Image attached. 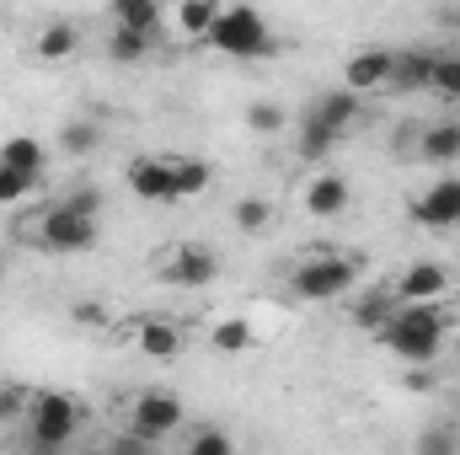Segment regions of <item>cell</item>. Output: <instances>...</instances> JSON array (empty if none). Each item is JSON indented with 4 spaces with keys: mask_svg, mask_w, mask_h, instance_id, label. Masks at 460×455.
I'll list each match as a JSON object with an SVG mask.
<instances>
[{
    "mask_svg": "<svg viewBox=\"0 0 460 455\" xmlns=\"http://www.w3.org/2000/svg\"><path fill=\"white\" fill-rule=\"evenodd\" d=\"M32 407V386L27 380H0V429H22Z\"/></svg>",
    "mask_w": 460,
    "mask_h": 455,
    "instance_id": "7402d4cb",
    "label": "cell"
},
{
    "mask_svg": "<svg viewBox=\"0 0 460 455\" xmlns=\"http://www.w3.org/2000/svg\"><path fill=\"white\" fill-rule=\"evenodd\" d=\"M311 123H322L332 139H343V134H353L358 123H364V97H353L348 86H332V92H322L316 103H311Z\"/></svg>",
    "mask_w": 460,
    "mask_h": 455,
    "instance_id": "30bf717a",
    "label": "cell"
},
{
    "mask_svg": "<svg viewBox=\"0 0 460 455\" xmlns=\"http://www.w3.org/2000/svg\"><path fill=\"white\" fill-rule=\"evenodd\" d=\"M209 343H215V353H246V348L257 343V333H252L246 317H226V322H215Z\"/></svg>",
    "mask_w": 460,
    "mask_h": 455,
    "instance_id": "603a6c76",
    "label": "cell"
},
{
    "mask_svg": "<svg viewBox=\"0 0 460 455\" xmlns=\"http://www.w3.org/2000/svg\"><path fill=\"white\" fill-rule=\"evenodd\" d=\"M348 204H353V188H348L338 172H316V177L305 183V210H311V215L332 220V215H348Z\"/></svg>",
    "mask_w": 460,
    "mask_h": 455,
    "instance_id": "9a60e30c",
    "label": "cell"
},
{
    "mask_svg": "<svg viewBox=\"0 0 460 455\" xmlns=\"http://www.w3.org/2000/svg\"><path fill=\"white\" fill-rule=\"evenodd\" d=\"M0 32H5V11H0Z\"/></svg>",
    "mask_w": 460,
    "mask_h": 455,
    "instance_id": "f35d334b",
    "label": "cell"
},
{
    "mask_svg": "<svg viewBox=\"0 0 460 455\" xmlns=\"http://www.w3.org/2000/svg\"><path fill=\"white\" fill-rule=\"evenodd\" d=\"M123 183L145 204H172V166H166V156H134L123 166Z\"/></svg>",
    "mask_w": 460,
    "mask_h": 455,
    "instance_id": "8fae6325",
    "label": "cell"
},
{
    "mask_svg": "<svg viewBox=\"0 0 460 455\" xmlns=\"http://www.w3.org/2000/svg\"><path fill=\"white\" fill-rule=\"evenodd\" d=\"M32 177H22V172H11V166H0V210H16V204H27L32 199Z\"/></svg>",
    "mask_w": 460,
    "mask_h": 455,
    "instance_id": "1f68e13d",
    "label": "cell"
},
{
    "mask_svg": "<svg viewBox=\"0 0 460 455\" xmlns=\"http://www.w3.org/2000/svg\"><path fill=\"white\" fill-rule=\"evenodd\" d=\"M97 215H102V193H97V188H70V193H59V199L38 215L32 241H38L43 252H54V257L92 252V246L102 241Z\"/></svg>",
    "mask_w": 460,
    "mask_h": 455,
    "instance_id": "6da1fadb",
    "label": "cell"
},
{
    "mask_svg": "<svg viewBox=\"0 0 460 455\" xmlns=\"http://www.w3.org/2000/svg\"><path fill=\"white\" fill-rule=\"evenodd\" d=\"M155 279H161L166 290H209V284L220 279V257H215V246H204V241H177V246L161 257Z\"/></svg>",
    "mask_w": 460,
    "mask_h": 455,
    "instance_id": "8992f818",
    "label": "cell"
},
{
    "mask_svg": "<svg viewBox=\"0 0 460 455\" xmlns=\"http://www.w3.org/2000/svg\"><path fill=\"white\" fill-rule=\"evenodd\" d=\"M70 317H75L81 327H113V311H108L102 300H92V295H86V300H75V306H70Z\"/></svg>",
    "mask_w": 460,
    "mask_h": 455,
    "instance_id": "836d02e7",
    "label": "cell"
},
{
    "mask_svg": "<svg viewBox=\"0 0 460 455\" xmlns=\"http://www.w3.org/2000/svg\"><path fill=\"white\" fill-rule=\"evenodd\" d=\"M0 166H11V172L43 183V172H49V150H43V139H32V134H11V139H0Z\"/></svg>",
    "mask_w": 460,
    "mask_h": 455,
    "instance_id": "2e32d148",
    "label": "cell"
},
{
    "mask_svg": "<svg viewBox=\"0 0 460 455\" xmlns=\"http://www.w3.org/2000/svg\"><path fill=\"white\" fill-rule=\"evenodd\" d=\"M284 123H289V113H284L279 103H252V108H246V129H252V134H279Z\"/></svg>",
    "mask_w": 460,
    "mask_h": 455,
    "instance_id": "d6a6232c",
    "label": "cell"
},
{
    "mask_svg": "<svg viewBox=\"0 0 460 455\" xmlns=\"http://www.w3.org/2000/svg\"><path fill=\"white\" fill-rule=\"evenodd\" d=\"M358 257L353 252H311L295 273H289V295L295 300H343L353 295V284H358Z\"/></svg>",
    "mask_w": 460,
    "mask_h": 455,
    "instance_id": "5b68a950",
    "label": "cell"
},
{
    "mask_svg": "<svg viewBox=\"0 0 460 455\" xmlns=\"http://www.w3.org/2000/svg\"><path fill=\"white\" fill-rule=\"evenodd\" d=\"M182 455H235V440H230L226 429L204 424V429H193V434H188V451H182Z\"/></svg>",
    "mask_w": 460,
    "mask_h": 455,
    "instance_id": "4dcf8cb0",
    "label": "cell"
},
{
    "mask_svg": "<svg viewBox=\"0 0 460 455\" xmlns=\"http://www.w3.org/2000/svg\"><path fill=\"white\" fill-rule=\"evenodd\" d=\"M75 49H81V27H75V22H43V27H38V43H32L38 59L54 65V59H70Z\"/></svg>",
    "mask_w": 460,
    "mask_h": 455,
    "instance_id": "ffe728a7",
    "label": "cell"
},
{
    "mask_svg": "<svg viewBox=\"0 0 460 455\" xmlns=\"http://www.w3.org/2000/svg\"><path fill=\"white\" fill-rule=\"evenodd\" d=\"M380 343H385L391 359H402L412 370H429L445 353V343H450V306L445 300H434V306H402L385 322Z\"/></svg>",
    "mask_w": 460,
    "mask_h": 455,
    "instance_id": "7a4b0ae2",
    "label": "cell"
},
{
    "mask_svg": "<svg viewBox=\"0 0 460 455\" xmlns=\"http://www.w3.org/2000/svg\"><path fill=\"white\" fill-rule=\"evenodd\" d=\"M182 343H188L182 327L166 322V317H139V322H134V348H139L145 359H161V364H166V359L182 353Z\"/></svg>",
    "mask_w": 460,
    "mask_h": 455,
    "instance_id": "4fadbf2b",
    "label": "cell"
},
{
    "mask_svg": "<svg viewBox=\"0 0 460 455\" xmlns=\"http://www.w3.org/2000/svg\"><path fill=\"white\" fill-rule=\"evenodd\" d=\"M396 311H402V300H396L391 290H369V295H358V300H353V311H348V317H353V327H358V333H375V338H380V333H385V322H391Z\"/></svg>",
    "mask_w": 460,
    "mask_h": 455,
    "instance_id": "d6986e66",
    "label": "cell"
},
{
    "mask_svg": "<svg viewBox=\"0 0 460 455\" xmlns=\"http://www.w3.org/2000/svg\"><path fill=\"white\" fill-rule=\"evenodd\" d=\"M429 92L460 103V54L456 49H434V81H429Z\"/></svg>",
    "mask_w": 460,
    "mask_h": 455,
    "instance_id": "484cf974",
    "label": "cell"
},
{
    "mask_svg": "<svg viewBox=\"0 0 460 455\" xmlns=\"http://www.w3.org/2000/svg\"><path fill=\"white\" fill-rule=\"evenodd\" d=\"M343 86L353 97L385 92V86H391V49H364V54H353L343 65Z\"/></svg>",
    "mask_w": 460,
    "mask_h": 455,
    "instance_id": "7c38bea8",
    "label": "cell"
},
{
    "mask_svg": "<svg viewBox=\"0 0 460 455\" xmlns=\"http://www.w3.org/2000/svg\"><path fill=\"white\" fill-rule=\"evenodd\" d=\"M434 81V49H396L391 54V86L385 92H429Z\"/></svg>",
    "mask_w": 460,
    "mask_h": 455,
    "instance_id": "5bb4252c",
    "label": "cell"
},
{
    "mask_svg": "<svg viewBox=\"0 0 460 455\" xmlns=\"http://www.w3.org/2000/svg\"><path fill=\"white\" fill-rule=\"evenodd\" d=\"M215 54H230V59H273L279 54V38L268 27V16L257 5H220L209 38H204Z\"/></svg>",
    "mask_w": 460,
    "mask_h": 455,
    "instance_id": "277c9868",
    "label": "cell"
},
{
    "mask_svg": "<svg viewBox=\"0 0 460 455\" xmlns=\"http://www.w3.org/2000/svg\"><path fill=\"white\" fill-rule=\"evenodd\" d=\"M230 220H235V230L257 236V230H268V226H273V204H268V199H257V193H246V199H235Z\"/></svg>",
    "mask_w": 460,
    "mask_h": 455,
    "instance_id": "83f0119b",
    "label": "cell"
},
{
    "mask_svg": "<svg viewBox=\"0 0 460 455\" xmlns=\"http://www.w3.org/2000/svg\"><path fill=\"white\" fill-rule=\"evenodd\" d=\"M412 226L423 230H460V177H439L412 199Z\"/></svg>",
    "mask_w": 460,
    "mask_h": 455,
    "instance_id": "ba28073f",
    "label": "cell"
},
{
    "mask_svg": "<svg viewBox=\"0 0 460 455\" xmlns=\"http://www.w3.org/2000/svg\"><path fill=\"white\" fill-rule=\"evenodd\" d=\"M0 279H5V246H0Z\"/></svg>",
    "mask_w": 460,
    "mask_h": 455,
    "instance_id": "8d00e7d4",
    "label": "cell"
},
{
    "mask_svg": "<svg viewBox=\"0 0 460 455\" xmlns=\"http://www.w3.org/2000/svg\"><path fill=\"white\" fill-rule=\"evenodd\" d=\"M59 150L65 156H92V150H102V129L86 123V118H75V123L59 129Z\"/></svg>",
    "mask_w": 460,
    "mask_h": 455,
    "instance_id": "4316f807",
    "label": "cell"
},
{
    "mask_svg": "<svg viewBox=\"0 0 460 455\" xmlns=\"http://www.w3.org/2000/svg\"><path fill=\"white\" fill-rule=\"evenodd\" d=\"M150 49H155V38H139V32H123V27H113V38H108V59H118V65H139Z\"/></svg>",
    "mask_w": 460,
    "mask_h": 455,
    "instance_id": "f1b7e54d",
    "label": "cell"
},
{
    "mask_svg": "<svg viewBox=\"0 0 460 455\" xmlns=\"http://www.w3.org/2000/svg\"><path fill=\"white\" fill-rule=\"evenodd\" d=\"M166 166H172V204L199 199V193H209V183H215V166L199 161V156H166Z\"/></svg>",
    "mask_w": 460,
    "mask_h": 455,
    "instance_id": "e0dca14e",
    "label": "cell"
},
{
    "mask_svg": "<svg viewBox=\"0 0 460 455\" xmlns=\"http://www.w3.org/2000/svg\"><path fill=\"white\" fill-rule=\"evenodd\" d=\"M295 150H300V161H305V166H322V161L338 150V139H332L322 123H311V118H305V123H300V139H295Z\"/></svg>",
    "mask_w": 460,
    "mask_h": 455,
    "instance_id": "d4e9b609",
    "label": "cell"
},
{
    "mask_svg": "<svg viewBox=\"0 0 460 455\" xmlns=\"http://www.w3.org/2000/svg\"><path fill=\"white\" fill-rule=\"evenodd\" d=\"M81 455H108V451H102V445H97V451H81Z\"/></svg>",
    "mask_w": 460,
    "mask_h": 455,
    "instance_id": "74e56055",
    "label": "cell"
},
{
    "mask_svg": "<svg viewBox=\"0 0 460 455\" xmlns=\"http://www.w3.org/2000/svg\"><path fill=\"white\" fill-rule=\"evenodd\" d=\"M113 27L139 32V38H155V32H161V5H155V0H118L113 5Z\"/></svg>",
    "mask_w": 460,
    "mask_h": 455,
    "instance_id": "44dd1931",
    "label": "cell"
},
{
    "mask_svg": "<svg viewBox=\"0 0 460 455\" xmlns=\"http://www.w3.org/2000/svg\"><path fill=\"white\" fill-rule=\"evenodd\" d=\"M418 156L429 161V166H456L460 161V123H423L418 129Z\"/></svg>",
    "mask_w": 460,
    "mask_h": 455,
    "instance_id": "ac0fdd59",
    "label": "cell"
},
{
    "mask_svg": "<svg viewBox=\"0 0 460 455\" xmlns=\"http://www.w3.org/2000/svg\"><path fill=\"white\" fill-rule=\"evenodd\" d=\"M123 429L139 434L145 445H161L166 434L182 429V402H177L172 391H139L134 407H128V424H123Z\"/></svg>",
    "mask_w": 460,
    "mask_h": 455,
    "instance_id": "52a82bcc",
    "label": "cell"
},
{
    "mask_svg": "<svg viewBox=\"0 0 460 455\" xmlns=\"http://www.w3.org/2000/svg\"><path fill=\"white\" fill-rule=\"evenodd\" d=\"M418 455H460V429L456 424H429L418 434Z\"/></svg>",
    "mask_w": 460,
    "mask_h": 455,
    "instance_id": "f546056e",
    "label": "cell"
},
{
    "mask_svg": "<svg viewBox=\"0 0 460 455\" xmlns=\"http://www.w3.org/2000/svg\"><path fill=\"white\" fill-rule=\"evenodd\" d=\"M81 402L70 391H32L27 424H22V451L27 455H59L81 434Z\"/></svg>",
    "mask_w": 460,
    "mask_h": 455,
    "instance_id": "3957f363",
    "label": "cell"
},
{
    "mask_svg": "<svg viewBox=\"0 0 460 455\" xmlns=\"http://www.w3.org/2000/svg\"><path fill=\"white\" fill-rule=\"evenodd\" d=\"M215 16H220V5H215V0H182V5H177V27H182L188 38H199V43L209 38Z\"/></svg>",
    "mask_w": 460,
    "mask_h": 455,
    "instance_id": "cb8c5ba5",
    "label": "cell"
},
{
    "mask_svg": "<svg viewBox=\"0 0 460 455\" xmlns=\"http://www.w3.org/2000/svg\"><path fill=\"white\" fill-rule=\"evenodd\" d=\"M407 391H429V370H412L407 375Z\"/></svg>",
    "mask_w": 460,
    "mask_h": 455,
    "instance_id": "d590c367",
    "label": "cell"
},
{
    "mask_svg": "<svg viewBox=\"0 0 460 455\" xmlns=\"http://www.w3.org/2000/svg\"><path fill=\"white\" fill-rule=\"evenodd\" d=\"M450 268L445 263H412L396 284H391V295L402 300V306H434V300H445L450 295Z\"/></svg>",
    "mask_w": 460,
    "mask_h": 455,
    "instance_id": "9c48e42d",
    "label": "cell"
},
{
    "mask_svg": "<svg viewBox=\"0 0 460 455\" xmlns=\"http://www.w3.org/2000/svg\"><path fill=\"white\" fill-rule=\"evenodd\" d=\"M102 451H108V455H155V445H145L139 434H128V429H118V434L108 440V445H102Z\"/></svg>",
    "mask_w": 460,
    "mask_h": 455,
    "instance_id": "e575fe53",
    "label": "cell"
}]
</instances>
